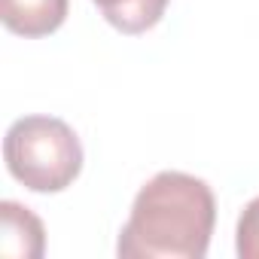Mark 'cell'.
Returning a JSON list of instances; mask_svg holds the SVG:
<instances>
[{
	"label": "cell",
	"instance_id": "6da1fadb",
	"mask_svg": "<svg viewBox=\"0 0 259 259\" xmlns=\"http://www.w3.org/2000/svg\"><path fill=\"white\" fill-rule=\"evenodd\" d=\"M213 223V189L201 177L162 171L141 186L116 253L122 259H204Z\"/></svg>",
	"mask_w": 259,
	"mask_h": 259
},
{
	"label": "cell",
	"instance_id": "7a4b0ae2",
	"mask_svg": "<svg viewBox=\"0 0 259 259\" xmlns=\"http://www.w3.org/2000/svg\"><path fill=\"white\" fill-rule=\"evenodd\" d=\"M7 171L31 192H61L82 171V144L55 116H22L4 138Z\"/></svg>",
	"mask_w": 259,
	"mask_h": 259
},
{
	"label": "cell",
	"instance_id": "3957f363",
	"mask_svg": "<svg viewBox=\"0 0 259 259\" xmlns=\"http://www.w3.org/2000/svg\"><path fill=\"white\" fill-rule=\"evenodd\" d=\"M46 250V232L37 213L19 201L0 204V253L10 259H40Z\"/></svg>",
	"mask_w": 259,
	"mask_h": 259
},
{
	"label": "cell",
	"instance_id": "277c9868",
	"mask_svg": "<svg viewBox=\"0 0 259 259\" xmlns=\"http://www.w3.org/2000/svg\"><path fill=\"white\" fill-rule=\"evenodd\" d=\"M70 0H0V19L19 37H49L67 19Z\"/></svg>",
	"mask_w": 259,
	"mask_h": 259
},
{
	"label": "cell",
	"instance_id": "5b68a950",
	"mask_svg": "<svg viewBox=\"0 0 259 259\" xmlns=\"http://www.w3.org/2000/svg\"><path fill=\"white\" fill-rule=\"evenodd\" d=\"M92 4L122 34H144L156 28L168 10V0H92Z\"/></svg>",
	"mask_w": 259,
	"mask_h": 259
},
{
	"label": "cell",
	"instance_id": "8992f818",
	"mask_svg": "<svg viewBox=\"0 0 259 259\" xmlns=\"http://www.w3.org/2000/svg\"><path fill=\"white\" fill-rule=\"evenodd\" d=\"M235 235H238V244H235L238 256L241 259H259V195L241 210Z\"/></svg>",
	"mask_w": 259,
	"mask_h": 259
}]
</instances>
